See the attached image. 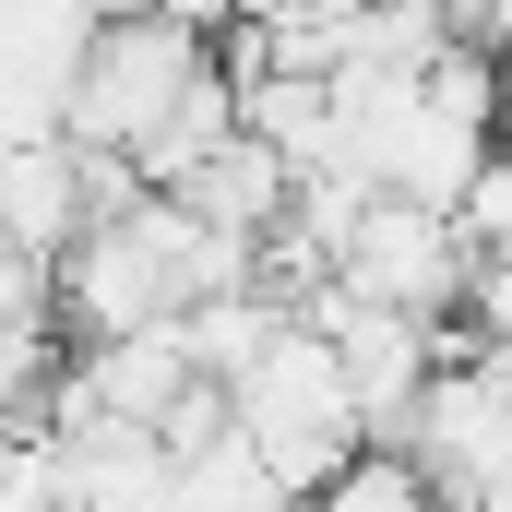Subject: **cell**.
<instances>
[{
	"label": "cell",
	"mask_w": 512,
	"mask_h": 512,
	"mask_svg": "<svg viewBox=\"0 0 512 512\" xmlns=\"http://www.w3.org/2000/svg\"><path fill=\"white\" fill-rule=\"evenodd\" d=\"M167 512H298V501H286V477L262 465L239 429H215L203 453L167 465Z\"/></svg>",
	"instance_id": "3957f363"
},
{
	"label": "cell",
	"mask_w": 512,
	"mask_h": 512,
	"mask_svg": "<svg viewBox=\"0 0 512 512\" xmlns=\"http://www.w3.org/2000/svg\"><path fill=\"white\" fill-rule=\"evenodd\" d=\"M453 227H465V251H477V262H512V143L477 167V191H465Z\"/></svg>",
	"instance_id": "5b68a950"
},
{
	"label": "cell",
	"mask_w": 512,
	"mask_h": 512,
	"mask_svg": "<svg viewBox=\"0 0 512 512\" xmlns=\"http://www.w3.org/2000/svg\"><path fill=\"white\" fill-rule=\"evenodd\" d=\"M227 429H239L262 465L286 477V501H298V512H310L346 465H358V453H370L358 393H346V370H334V346H322V322H310V310L274 334V358H262L251 382H227Z\"/></svg>",
	"instance_id": "6da1fadb"
},
{
	"label": "cell",
	"mask_w": 512,
	"mask_h": 512,
	"mask_svg": "<svg viewBox=\"0 0 512 512\" xmlns=\"http://www.w3.org/2000/svg\"><path fill=\"white\" fill-rule=\"evenodd\" d=\"M465 286H477L465 227H453V215H417V203H370L358 239H346V262H334V298L393 310V322H429V334L465 322Z\"/></svg>",
	"instance_id": "7a4b0ae2"
},
{
	"label": "cell",
	"mask_w": 512,
	"mask_h": 512,
	"mask_svg": "<svg viewBox=\"0 0 512 512\" xmlns=\"http://www.w3.org/2000/svg\"><path fill=\"white\" fill-rule=\"evenodd\" d=\"M310 512H429V477H417L405 453H358V465H346Z\"/></svg>",
	"instance_id": "277c9868"
}]
</instances>
